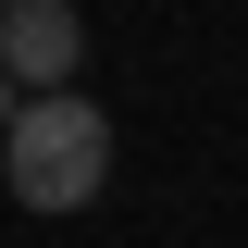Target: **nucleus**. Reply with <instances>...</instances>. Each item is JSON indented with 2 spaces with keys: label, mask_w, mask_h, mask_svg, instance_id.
I'll return each mask as SVG.
<instances>
[{
  "label": "nucleus",
  "mask_w": 248,
  "mask_h": 248,
  "mask_svg": "<svg viewBox=\"0 0 248 248\" xmlns=\"http://www.w3.org/2000/svg\"><path fill=\"white\" fill-rule=\"evenodd\" d=\"M13 124H25V87H13V75H0V137H13Z\"/></svg>",
  "instance_id": "3"
},
{
  "label": "nucleus",
  "mask_w": 248,
  "mask_h": 248,
  "mask_svg": "<svg viewBox=\"0 0 248 248\" xmlns=\"http://www.w3.org/2000/svg\"><path fill=\"white\" fill-rule=\"evenodd\" d=\"M75 62H87V25H75L62 0H0V75L25 99H62Z\"/></svg>",
  "instance_id": "2"
},
{
  "label": "nucleus",
  "mask_w": 248,
  "mask_h": 248,
  "mask_svg": "<svg viewBox=\"0 0 248 248\" xmlns=\"http://www.w3.org/2000/svg\"><path fill=\"white\" fill-rule=\"evenodd\" d=\"M0 186L25 199V211H87L99 186H112V112L99 99H25V124L0 137Z\"/></svg>",
  "instance_id": "1"
}]
</instances>
